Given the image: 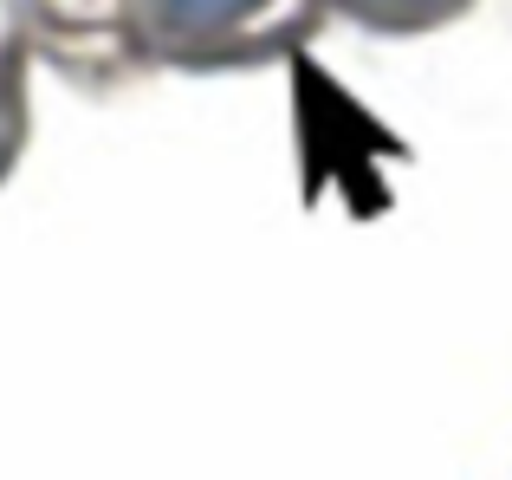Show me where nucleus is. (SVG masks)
Returning a JSON list of instances; mask_svg holds the SVG:
<instances>
[{
    "mask_svg": "<svg viewBox=\"0 0 512 480\" xmlns=\"http://www.w3.org/2000/svg\"><path fill=\"white\" fill-rule=\"evenodd\" d=\"M156 7H163L175 26H188V33H208V26H227V20H240V13H253L260 0H156Z\"/></svg>",
    "mask_w": 512,
    "mask_h": 480,
    "instance_id": "obj_1",
    "label": "nucleus"
},
{
    "mask_svg": "<svg viewBox=\"0 0 512 480\" xmlns=\"http://www.w3.org/2000/svg\"><path fill=\"white\" fill-rule=\"evenodd\" d=\"M350 7L376 13V20H435V13H448L454 0H350Z\"/></svg>",
    "mask_w": 512,
    "mask_h": 480,
    "instance_id": "obj_2",
    "label": "nucleus"
},
{
    "mask_svg": "<svg viewBox=\"0 0 512 480\" xmlns=\"http://www.w3.org/2000/svg\"><path fill=\"white\" fill-rule=\"evenodd\" d=\"M0 169H7V104H0Z\"/></svg>",
    "mask_w": 512,
    "mask_h": 480,
    "instance_id": "obj_3",
    "label": "nucleus"
}]
</instances>
